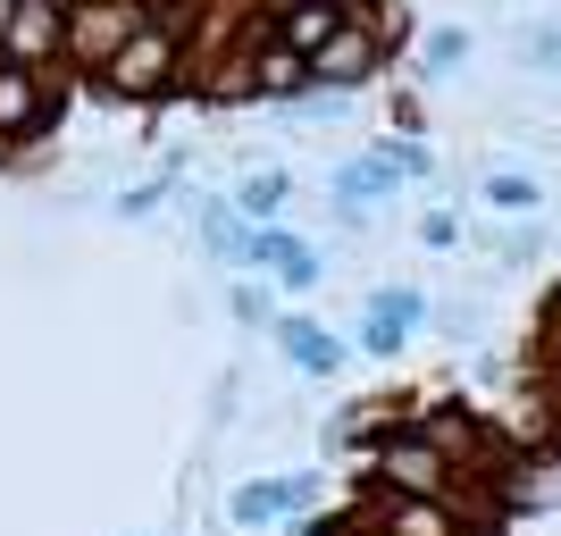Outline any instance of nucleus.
<instances>
[{
	"instance_id": "4",
	"label": "nucleus",
	"mask_w": 561,
	"mask_h": 536,
	"mask_svg": "<svg viewBox=\"0 0 561 536\" xmlns=\"http://www.w3.org/2000/svg\"><path fill=\"white\" fill-rule=\"evenodd\" d=\"M402 50V9L394 18H344L319 43V59H310V76L328 84V93H360V84H377L386 76V59Z\"/></svg>"
},
{
	"instance_id": "21",
	"label": "nucleus",
	"mask_w": 561,
	"mask_h": 536,
	"mask_svg": "<svg viewBox=\"0 0 561 536\" xmlns=\"http://www.w3.org/2000/svg\"><path fill=\"white\" fill-rule=\"evenodd\" d=\"M377 151L394 160V176H427V168H436V160H427V142H420V135H386Z\"/></svg>"
},
{
	"instance_id": "16",
	"label": "nucleus",
	"mask_w": 561,
	"mask_h": 536,
	"mask_svg": "<svg viewBox=\"0 0 561 536\" xmlns=\"http://www.w3.org/2000/svg\"><path fill=\"white\" fill-rule=\"evenodd\" d=\"M234 210L252 218V227H277L285 218V202H294V176H285V168H252V176H243V185L227 193Z\"/></svg>"
},
{
	"instance_id": "14",
	"label": "nucleus",
	"mask_w": 561,
	"mask_h": 536,
	"mask_svg": "<svg viewBox=\"0 0 561 536\" xmlns=\"http://www.w3.org/2000/svg\"><path fill=\"white\" fill-rule=\"evenodd\" d=\"M394 185H402V176H394V160H386V151L335 168V218H344V227H360V218H369V202H386Z\"/></svg>"
},
{
	"instance_id": "9",
	"label": "nucleus",
	"mask_w": 561,
	"mask_h": 536,
	"mask_svg": "<svg viewBox=\"0 0 561 536\" xmlns=\"http://www.w3.org/2000/svg\"><path fill=\"white\" fill-rule=\"evenodd\" d=\"M243 269H260V277H277L285 294H310V285L328 277V260L310 252L294 227H252V252H243Z\"/></svg>"
},
{
	"instance_id": "1",
	"label": "nucleus",
	"mask_w": 561,
	"mask_h": 536,
	"mask_svg": "<svg viewBox=\"0 0 561 536\" xmlns=\"http://www.w3.org/2000/svg\"><path fill=\"white\" fill-rule=\"evenodd\" d=\"M185 68H193V18H135V34L93 76V93L117 110H168V101H185Z\"/></svg>"
},
{
	"instance_id": "15",
	"label": "nucleus",
	"mask_w": 561,
	"mask_h": 536,
	"mask_svg": "<svg viewBox=\"0 0 561 536\" xmlns=\"http://www.w3.org/2000/svg\"><path fill=\"white\" fill-rule=\"evenodd\" d=\"M193 235H202V252H210L218 269H243V252H252V218L234 210V202H202V210H193Z\"/></svg>"
},
{
	"instance_id": "13",
	"label": "nucleus",
	"mask_w": 561,
	"mask_h": 536,
	"mask_svg": "<svg viewBox=\"0 0 561 536\" xmlns=\"http://www.w3.org/2000/svg\"><path fill=\"white\" fill-rule=\"evenodd\" d=\"M310 84H319V76H310V59H302V50H285L277 34L252 50V93H260V110H294Z\"/></svg>"
},
{
	"instance_id": "17",
	"label": "nucleus",
	"mask_w": 561,
	"mask_h": 536,
	"mask_svg": "<svg viewBox=\"0 0 561 536\" xmlns=\"http://www.w3.org/2000/svg\"><path fill=\"white\" fill-rule=\"evenodd\" d=\"M537 176H519V168H494L486 176V210H503V218H537Z\"/></svg>"
},
{
	"instance_id": "5",
	"label": "nucleus",
	"mask_w": 561,
	"mask_h": 536,
	"mask_svg": "<svg viewBox=\"0 0 561 536\" xmlns=\"http://www.w3.org/2000/svg\"><path fill=\"white\" fill-rule=\"evenodd\" d=\"M185 93L202 110H252V43H193V68H185Z\"/></svg>"
},
{
	"instance_id": "24",
	"label": "nucleus",
	"mask_w": 561,
	"mask_h": 536,
	"mask_svg": "<svg viewBox=\"0 0 561 536\" xmlns=\"http://www.w3.org/2000/svg\"><path fill=\"white\" fill-rule=\"evenodd\" d=\"M227 310H234L243 327H252V319H268V294H260V285H234V294H227Z\"/></svg>"
},
{
	"instance_id": "22",
	"label": "nucleus",
	"mask_w": 561,
	"mask_h": 536,
	"mask_svg": "<svg viewBox=\"0 0 561 536\" xmlns=\"http://www.w3.org/2000/svg\"><path fill=\"white\" fill-rule=\"evenodd\" d=\"M420 243H427V252H453V243H461V218H453V210H427L420 218Z\"/></svg>"
},
{
	"instance_id": "2",
	"label": "nucleus",
	"mask_w": 561,
	"mask_h": 536,
	"mask_svg": "<svg viewBox=\"0 0 561 536\" xmlns=\"http://www.w3.org/2000/svg\"><path fill=\"white\" fill-rule=\"evenodd\" d=\"M360 487H369V494H453V487H461V461H453L420 420H402V427H386V436L369 444Z\"/></svg>"
},
{
	"instance_id": "26",
	"label": "nucleus",
	"mask_w": 561,
	"mask_h": 536,
	"mask_svg": "<svg viewBox=\"0 0 561 536\" xmlns=\"http://www.w3.org/2000/svg\"><path fill=\"white\" fill-rule=\"evenodd\" d=\"M135 18H202V0H126Z\"/></svg>"
},
{
	"instance_id": "6",
	"label": "nucleus",
	"mask_w": 561,
	"mask_h": 536,
	"mask_svg": "<svg viewBox=\"0 0 561 536\" xmlns=\"http://www.w3.org/2000/svg\"><path fill=\"white\" fill-rule=\"evenodd\" d=\"M420 319H427V294H420V285H377L369 303H360V327H352V344L369 352V361H394V352L420 335Z\"/></svg>"
},
{
	"instance_id": "18",
	"label": "nucleus",
	"mask_w": 561,
	"mask_h": 536,
	"mask_svg": "<svg viewBox=\"0 0 561 536\" xmlns=\"http://www.w3.org/2000/svg\"><path fill=\"white\" fill-rule=\"evenodd\" d=\"M461 59H469V34L461 25H436L420 43V76H461Z\"/></svg>"
},
{
	"instance_id": "8",
	"label": "nucleus",
	"mask_w": 561,
	"mask_h": 536,
	"mask_svg": "<svg viewBox=\"0 0 561 536\" xmlns=\"http://www.w3.org/2000/svg\"><path fill=\"white\" fill-rule=\"evenodd\" d=\"M0 59L68 68V0H18V9H9V34H0Z\"/></svg>"
},
{
	"instance_id": "20",
	"label": "nucleus",
	"mask_w": 561,
	"mask_h": 536,
	"mask_svg": "<svg viewBox=\"0 0 561 536\" xmlns=\"http://www.w3.org/2000/svg\"><path fill=\"white\" fill-rule=\"evenodd\" d=\"M168 185H176V160H168L151 185H126V193H117V218H151V210L168 202Z\"/></svg>"
},
{
	"instance_id": "25",
	"label": "nucleus",
	"mask_w": 561,
	"mask_h": 536,
	"mask_svg": "<svg viewBox=\"0 0 561 536\" xmlns=\"http://www.w3.org/2000/svg\"><path fill=\"white\" fill-rule=\"evenodd\" d=\"M420 126H427L420 93H394V126H386V135H420Z\"/></svg>"
},
{
	"instance_id": "12",
	"label": "nucleus",
	"mask_w": 561,
	"mask_h": 536,
	"mask_svg": "<svg viewBox=\"0 0 561 536\" xmlns=\"http://www.w3.org/2000/svg\"><path fill=\"white\" fill-rule=\"evenodd\" d=\"M285 512H310V478H243V487L227 494L234 528H277Z\"/></svg>"
},
{
	"instance_id": "10",
	"label": "nucleus",
	"mask_w": 561,
	"mask_h": 536,
	"mask_svg": "<svg viewBox=\"0 0 561 536\" xmlns=\"http://www.w3.org/2000/svg\"><path fill=\"white\" fill-rule=\"evenodd\" d=\"M377 536H461V503L453 494H369Z\"/></svg>"
},
{
	"instance_id": "3",
	"label": "nucleus",
	"mask_w": 561,
	"mask_h": 536,
	"mask_svg": "<svg viewBox=\"0 0 561 536\" xmlns=\"http://www.w3.org/2000/svg\"><path fill=\"white\" fill-rule=\"evenodd\" d=\"M59 117H68V76L25 68V59H0V160L43 151Z\"/></svg>"
},
{
	"instance_id": "7",
	"label": "nucleus",
	"mask_w": 561,
	"mask_h": 536,
	"mask_svg": "<svg viewBox=\"0 0 561 536\" xmlns=\"http://www.w3.org/2000/svg\"><path fill=\"white\" fill-rule=\"evenodd\" d=\"M135 34V9L126 0H68V68L93 84L101 68H110V50Z\"/></svg>"
},
{
	"instance_id": "28",
	"label": "nucleus",
	"mask_w": 561,
	"mask_h": 536,
	"mask_svg": "<svg viewBox=\"0 0 561 536\" xmlns=\"http://www.w3.org/2000/svg\"><path fill=\"white\" fill-rule=\"evenodd\" d=\"M344 18H386V0H335Z\"/></svg>"
},
{
	"instance_id": "27",
	"label": "nucleus",
	"mask_w": 561,
	"mask_h": 536,
	"mask_svg": "<svg viewBox=\"0 0 561 536\" xmlns=\"http://www.w3.org/2000/svg\"><path fill=\"white\" fill-rule=\"evenodd\" d=\"M319 536H377V520L369 512H335V520H319Z\"/></svg>"
},
{
	"instance_id": "23",
	"label": "nucleus",
	"mask_w": 561,
	"mask_h": 536,
	"mask_svg": "<svg viewBox=\"0 0 561 536\" xmlns=\"http://www.w3.org/2000/svg\"><path fill=\"white\" fill-rule=\"evenodd\" d=\"M528 68L561 76V25H537V34H528Z\"/></svg>"
},
{
	"instance_id": "11",
	"label": "nucleus",
	"mask_w": 561,
	"mask_h": 536,
	"mask_svg": "<svg viewBox=\"0 0 561 536\" xmlns=\"http://www.w3.org/2000/svg\"><path fill=\"white\" fill-rule=\"evenodd\" d=\"M268 335H277V352L294 361L302 377H335L344 369V335H328V319H310V310H285V319H268Z\"/></svg>"
},
{
	"instance_id": "19",
	"label": "nucleus",
	"mask_w": 561,
	"mask_h": 536,
	"mask_svg": "<svg viewBox=\"0 0 561 536\" xmlns=\"http://www.w3.org/2000/svg\"><path fill=\"white\" fill-rule=\"evenodd\" d=\"M537 361H545V377H561V277H553V294H545V310H537Z\"/></svg>"
}]
</instances>
